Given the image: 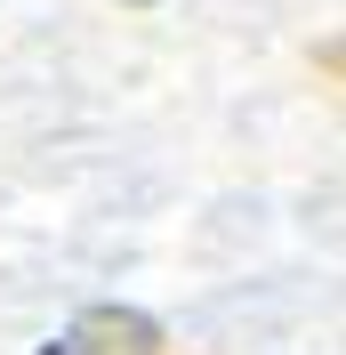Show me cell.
Instances as JSON below:
<instances>
[{
  "mask_svg": "<svg viewBox=\"0 0 346 355\" xmlns=\"http://www.w3.org/2000/svg\"><path fill=\"white\" fill-rule=\"evenodd\" d=\"M73 355H170V331H161V315L145 307H81L65 331Z\"/></svg>",
  "mask_w": 346,
  "mask_h": 355,
  "instance_id": "obj_1",
  "label": "cell"
},
{
  "mask_svg": "<svg viewBox=\"0 0 346 355\" xmlns=\"http://www.w3.org/2000/svg\"><path fill=\"white\" fill-rule=\"evenodd\" d=\"M41 355H73V347H65V339H48V347H41Z\"/></svg>",
  "mask_w": 346,
  "mask_h": 355,
  "instance_id": "obj_2",
  "label": "cell"
},
{
  "mask_svg": "<svg viewBox=\"0 0 346 355\" xmlns=\"http://www.w3.org/2000/svg\"><path fill=\"white\" fill-rule=\"evenodd\" d=\"M129 8H153V0H129Z\"/></svg>",
  "mask_w": 346,
  "mask_h": 355,
  "instance_id": "obj_3",
  "label": "cell"
}]
</instances>
